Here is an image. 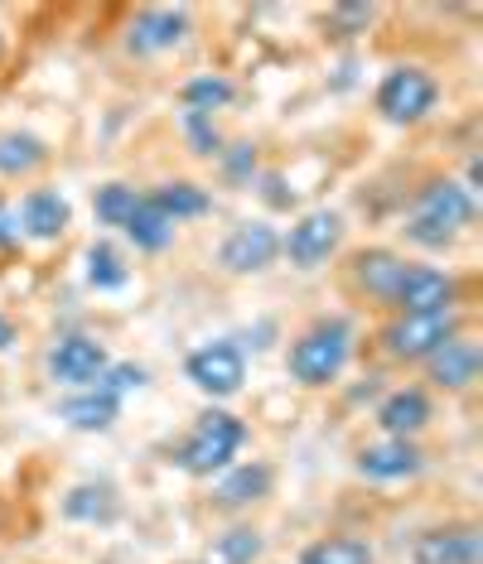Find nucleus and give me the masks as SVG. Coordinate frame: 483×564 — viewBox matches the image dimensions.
Masks as SVG:
<instances>
[{"label":"nucleus","instance_id":"1","mask_svg":"<svg viewBox=\"0 0 483 564\" xmlns=\"http://www.w3.org/2000/svg\"><path fill=\"white\" fill-rule=\"evenodd\" d=\"M474 213H479V203L464 184H454V178H430L421 194H416L401 232H406V241H416V247L440 251L474 223Z\"/></svg>","mask_w":483,"mask_h":564},{"label":"nucleus","instance_id":"2","mask_svg":"<svg viewBox=\"0 0 483 564\" xmlns=\"http://www.w3.org/2000/svg\"><path fill=\"white\" fill-rule=\"evenodd\" d=\"M348 352H353V324L348 318H320V324H310L296 343H290L286 367L300 387L320 391V387H329V381H339V371L348 367Z\"/></svg>","mask_w":483,"mask_h":564},{"label":"nucleus","instance_id":"3","mask_svg":"<svg viewBox=\"0 0 483 564\" xmlns=\"http://www.w3.org/2000/svg\"><path fill=\"white\" fill-rule=\"evenodd\" d=\"M247 444V425L233 415V410H203L189 430V440L180 444V464L189 478H213V473H227L233 458L242 454Z\"/></svg>","mask_w":483,"mask_h":564},{"label":"nucleus","instance_id":"4","mask_svg":"<svg viewBox=\"0 0 483 564\" xmlns=\"http://www.w3.org/2000/svg\"><path fill=\"white\" fill-rule=\"evenodd\" d=\"M460 333V310H436V314H397L383 328V348L397 362H426L444 343Z\"/></svg>","mask_w":483,"mask_h":564},{"label":"nucleus","instance_id":"5","mask_svg":"<svg viewBox=\"0 0 483 564\" xmlns=\"http://www.w3.org/2000/svg\"><path fill=\"white\" fill-rule=\"evenodd\" d=\"M377 111L391 126H416L436 111L440 101V83L430 78L426 68H391L383 83H377Z\"/></svg>","mask_w":483,"mask_h":564},{"label":"nucleus","instance_id":"6","mask_svg":"<svg viewBox=\"0 0 483 564\" xmlns=\"http://www.w3.org/2000/svg\"><path fill=\"white\" fill-rule=\"evenodd\" d=\"M339 241H343V217L329 208H314V213H300L296 227L281 237V256L296 271H320L329 256L339 251Z\"/></svg>","mask_w":483,"mask_h":564},{"label":"nucleus","instance_id":"7","mask_svg":"<svg viewBox=\"0 0 483 564\" xmlns=\"http://www.w3.org/2000/svg\"><path fill=\"white\" fill-rule=\"evenodd\" d=\"M107 367H111V357L93 333H63L54 348H49V377H54V387L87 391V387H97V377Z\"/></svg>","mask_w":483,"mask_h":564},{"label":"nucleus","instance_id":"8","mask_svg":"<svg viewBox=\"0 0 483 564\" xmlns=\"http://www.w3.org/2000/svg\"><path fill=\"white\" fill-rule=\"evenodd\" d=\"M460 300V280L440 265H421V261H406V275L397 294H391L387 310L397 314H436V310H454Z\"/></svg>","mask_w":483,"mask_h":564},{"label":"nucleus","instance_id":"9","mask_svg":"<svg viewBox=\"0 0 483 564\" xmlns=\"http://www.w3.org/2000/svg\"><path fill=\"white\" fill-rule=\"evenodd\" d=\"M276 256H281V232H276L266 217H257V223H237L233 232L223 237V247H218L223 271H233V275H261V271H271Z\"/></svg>","mask_w":483,"mask_h":564},{"label":"nucleus","instance_id":"10","mask_svg":"<svg viewBox=\"0 0 483 564\" xmlns=\"http://www.w3.org/2000/svg\"><path fill=\"white\" fill-rule=\"evenodd\" d=\"M189 381L203 391V395H213V401H223V395H237L242 391V381H247V357H242L237 343H203L198 352H189Z\"/></svg>","mask_w":483,"mask_h":564},{"label":"nucleus","instance_id":"11","mask_svg":"<svg viewBox=\"0 0 483 564\" xmlns=\"http://www.w3.org/2000/svg\"><path fill=\"white\" fill-rule=\"evenodd\" d=\"M411 564H483V531L474 521L430 525L411 541Z\"/></svg>","mask_w":483,"mask_h":564},{"label":"nucleus","instance_id":"12","mask_svg":"<svg viewBox=\"0 0 483 564\" xmlns=\"http://www.w3.org/2000/svg\"><path fill=\"white\" fill-rule=\"evenodd\" d=\"M189 34V10H170V6H150L141 15L131 20V30H126V48H131L136 58H150V54H170V48H180Z\"/></svg>","mask_w":483,"mask_h":564},{"label":"nucleus","instance_id":"13","mask_svg":"<svg viewBox=\"0 0 483 564\" xmlns=\"http://www.w3.org/2000/svg\"><path fill=\"white\" fill-rule=\"evenodd\" d=\"M68 223H73V203L58 188H30L15 208V227L30 241H58L68 232Z\"/></svg>","mask_w":483,"mask_h":564},{"label":"nucleus","instance_id":"14","mask_svg":"<svg viewBox=\"0 0 483 564\" xmlns=\"http://www.w3.org/2000/svg\"><path fill=\"white\" fill-rule=\"evenodd\" d=\"M426 468V454L416 448V440H377L358 448V473L367 482H406Z\"/></svg>","mask_w":483,"mask_h":564},{"label":"nucleus","instance_id":"15","mask_svg":"<svg viewBox=\"0 0 483 564\" xmlns=\"http://www.w3.org/2000/svg\"><path fill=\"white\" fill-rule=\"evenodd\" d=\"M348 275H353V285H358V290L367 294V300L391 304V294H397L401 275H406V256L387 251V247H367V251L353 256Z\"/></svg>","mask_w":483,"mask_h":564},{"label":"nucleus","instance_id":"16","mask_svg":"<svg viewBox=\"0 0 483 564\" xmlns=\"http://www.w3.org/2000/svg\"><path fill=\"white\" fill-rule=\"evenodd\" d=\"M426 371L440 391H469L479 381V343L469 333H454L440 352L426 357Z\"/></svg>","mask_w":483,"mask_h":564},{"label":"nucleus","instance_id":"17","mask_svg":"<svg viewBox=\"0 0 483 564\" xmlns=\"http://www.w3.org/2000/svg\"><path fill=\"white\" fill-rule=\"evenodd\" d=\"M430 415L436 410H430V395L421 387H397L377 405V425H383L387 440H416L430 425Z\"/></svg>","mask_w":483,"mask_h":564},{"label":"nucleus","instance_id":"18","mask_svg":"<svg viewBox=\"0 0 483 564\" xmlns=\"http://www.w3.org/2000/svg\"><path fill=\"white\" fill-rule=\"evenodd\" d=\"M271 492V468L266 464H237L227 468L218 482H213V507L218 511H242L251 502H261V497Z\"/></svg>","mask_w":483,"mask_h":564},{"label":"nucleus","instance_id":"19","mask_svg":"<svg viewBox=\"0 0 483 564\" xmlns=\"http://www.w3.org/2000/svg\"><path fill=\"white\" fill-rule=\"evenodd\" d=\"M117 410H121L117 395H107L101 387H87V391H78V395H68V401H63V420H68L73 430H83V434H97V430H111Z\"/></svg>","mask_w":483,"mask_h":564},{"label":"nucleus","instance_id":"20","mask_svg":"<svg viewBox=\"0 0 483 564\" xmlns=\"http://www.w3.org/2000/svg\"><path fill=\"white\" fill-rule=\"evenodd\" d=\"M155 208L170 217L174 227L189 223V217H203L213 208V198H208V188H198V184H189V178H170V184H160V188H150L146 194Z\"/></svg>","mask_w":483,"mask_h":564},{"label":"nucleus","instance_id":"21","mask_svg":"<svg viewBox=\"0 0 483 564\" xmlns=\"http://www.w3.org/2000/svg\"><path fill=\"white\" fill-rule=\"evenodd\" d=\"M296 564H377V550L363 535H320L300 550Z\"/></svg>","mask_w":483,"mask_h":564},{"label":"nucleus","instance_id":"22","mask_svg":"<svg viewBox=\"0 0 483 564\" xmlns=\"http://www.w3.org/2000/svg\"><path fill=\"white\" fill-rule=\"evenodd\" d=\"M63 517L68 521H83V525H107L117 521V492L107 482H83L63 497Z\"/></svg>","mask_w":483,"mask_h":564},{"label":"nucleus","instance_id":"23","mask_svg":"<svg viewBox=\"0 0 483 564\" xmlns=\"http://www.w3.org/2000/svg\"><path fill=\"white\" fill-rule=\"evenodd\" d=\"M261 555H266L261 531H251V525H233V531L213 535V545L203 550L198 564H261Z\"/></svg>","mask_w":483,"mask_h":564},{"label":"nucleus","instance_id":"24","mask_svg":"<svg viewBox=\"0 0 483 564\" xmlns=\"http://www.w3.org/2000/svg\"><path fill=\"white\" fill-rule=\"evenodd\" d=\"M40 164H49V145L40 135H30V131L0 135V174L6 178H24L40 170Z\"/></svg>","mask_w":483,"mask_h":564},{"label":"nucleus","instance_id":"25","mask_svg":"<svg viewBox=\"0 0 483 564\" xmlns=\"http://www.w3.org/2000/svg\"><path fill=\"white\" fill-rule=\"evenodd\" d=\"M121 232H126V241H131L136 251H164L174 241V223L150 198H141V208L131 213V223H126Z\"/></svg>","mask_w":483,"mask_h":564},{"label":"nucleus","instance_id":"26","mask_svg":"<svg viewBox=\"0 0 483 564\" xmlns=\"http://www.w3.org/2000/svg\"><path fill=\"white\" fill-rule=\"evenodd\" d=\"M184 111H198V117H213V111H223L227 101L237 97V87L223 78V73H203V78H189L184 83Z\"/></svg>","mask_w":483,"mask_h":564},{"label":"nucleus","instance_id":"27","mask_svg":"<svg viewBox=\"0 0 483 564\" xmlns=\"http://www.w3.org/2000/svg\"><path fill=\"white\" fill-rule=\"evenodd\" d=\"M141 188H131V184H101L97 194H93V213H97V223L101 227H126L131 223V213L141 208Z\"/></svg>","mask_w":483,"mask_h":564},{"label":"nucleus","instance_id":"28","mask_svg":"<svg viewBox=\"0 0 483 564\" xmlns=\"http://www.w3.org/2000/svg\"><path fill=\"white\" fill-rule=\"evenodd\" d=\"M131 271H126V261L117 256V247H107V241H97V247H87V285L93 290H121Z\"/></svg>","mask_w":483,"mask_h":564},{"label":"nucleus","instance_id":"29","mask_svg":"<svg viewBox=\"0 0 483 564\" xmlns=\"http://www.w3.org/2000/svg\"><path fill=\"white\" fill-rule=\"evenodd\" d=\"M184 131H189V145H194V155H223V135L213 117H198V111H184Z\"/></svg>","mask_w":483,"mask_h":564},{"label":"nucleus","instance_id":"30","mask_svg":"<svg viewBox=\"0 0 483 564\" xmlns=\"http://www.w3.org/2000/svg\"><path fill=\"white\" fill-rule=\"evenodd\" d=\"M373 20H377V6H334V10H329V30H334L339 40L363 34Z\"/></svg>","mask_w":483,"mask_h":564},{"label":"nucleus","instance_id":"31","mask_svg":"<svg viewBox=\"0 0 483 564\" xmlns=\"http://www.w3.org/2000/svg\"><path fill=\"white\" fill-rule=\"evenodd\" d=\"M97 387L121 401L126 391H141V387H146V367H136V362H111V367L97 377Z\"/></svg>","mask_w":483,"mask_h":564},{"label":"nucleus","instance_id":"32","mask_svg":"<svg viewBox=\"0 0 483 564\" xmlns=\"http://www.w3.org/2000/svg\"><path fill=\"white\" fill-rule=\"evenodd\" d=\"M218 164L233 184H251V178H257V145H227Z\"/></svg>","mask_w":483,"mask_h":564},{"label":"nucleus","instance_id":"33","mask_svg":"<svg viewBox=\"0 0 483 564\" xmlns=\"http://www.w3.org/2000/svg\"><path fill=\"white\" fill-rule=\"evenodd\" d=\"M261 198L271 203V208H290V203H296V194H286V178L281 174H266L261 178Z\"/></svg>","mask_w":483,"mask_h":564},{"label":"nucleus","instance_id":"34","mask_svg":"<svg viewBox=\"0 0 483 564\" xmlns=\"http://www.w3.org/2000/svg\"><path fill=\"white\" fill-rule=\"evenodd\" d=\"M20 241V227H15V208H6L0 203V251H10Z\"/></svg>","mask_w":483,"mask_h":564},{"label":"nucleus","instance_id":"35","mask_svg":"<svg viewBox=\"0 0 483 564\" xmlns=\"http://www.w3.org/2000/svg\"><path fill=\"white\" fill-rule=\"evenodd\" d=\"M10 348H15V324L0 314V352H10Z\"/></svg>","mask_w":483,"mask_h":564},{"label":"nucleus","instance_id":"36","mask_svg":"<svg viewBox=\"0 0 483 564\" xmlns=\"http://www.w3.org/2000/svg\"><path fill=\"white\" fill-rule=\"evenodd\" d=\"M0 54H6V40H0Z\"/></svg>","mask_w":483,"mask_h":564}]
</instances>
